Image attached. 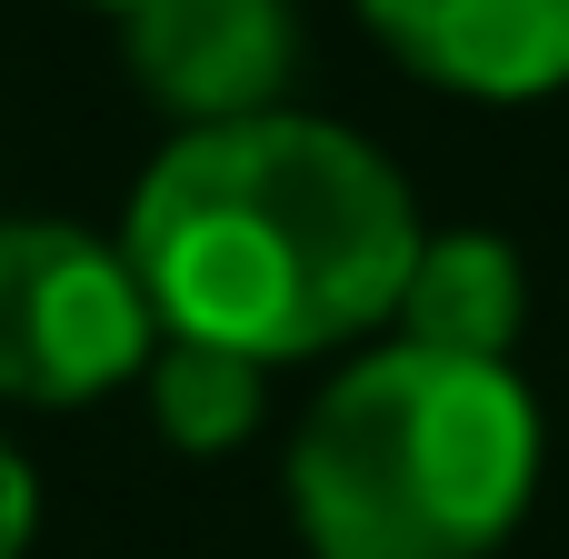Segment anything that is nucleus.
Wrapping results in <instances>:
<instances>
[{"mask_svg":"<svg viewBox=\"0 0 569 559\" xmlns=\"http://www.w3.org/2000/svg\"><path fill=\"white\" fill-rule=\"evenodd\" d=\"M150 320L240 360H310L400 310L420 220L400 170L340 120H230L180 130L130 190L120 230Z\"/></svg>","mask_w":569,"mask_h":559,"instance_id":"1","label":"nucleus"},{"mask_svg":"<svg viewBox=\"0 0 569 559\" xmlns=\"http://www.w3.org/2000/svg\"><path fill=\"white\" fill-rule=\"evenodd\" d=\"M540 490V410L510 360L390 340L350 360L290 440L310 559H490Z\"/></svg>","mask_w":569,"mask_h":559,"instance_id":"2","label":"nucleus"},{"mask_svg":"<svg viewBox=\"0 0 569 559\" xmlns=\"http://www.w3.org/2000/svg\"><path fill=\"white\" fill-rule=\"evenodd\" d=\"M160 350L130 250L70 220H0V400L80 410L140 380Z\"/></svg>","mask_w":569,"mask_h":559,"instance_id":"3","label":"nucleus"},{"mask_svg":"<svg viewBox=\"0 0 569 559\" xmlns=\"http://www.w3.org/2000/svg\"><path fill=\"white\" fill-rule=\"evenodd\" d=\"M120 50L160 110H180L190 130H230L280 110L300 70V20L290 0H140L120 10Z\"/></svg>","mask_w":569,"mask_h":559,"instance_id":"4","label":"nucleus"},{"mask_svg":"<svg viewBox=\"0 0 569 559\" xmlns=\"http://www.w3.org/2000/svg\"><path fill=\"white\" fill-rule=\"evenodd\" d=\"M360 20L390 40V60L460 100L569 90V0H360Z\"/></svg>","mask_w":569,"mask_h":559,"instance_id":"5","label":"nucleus"},{"mask_svg":"<svg viewBox=\"0 0 569 559\" xmlns=\"http://www.w3.org/2000/svg\"><path fill=\"white\" fill-rule=\"evenodd\" d=\"M520 310H530V270L500 230H420L410 250V280H400V340L420 350H450V360H510L520 340Z\"/></svg>","mask_w":569,"mask_h":559,"instance_id":"6","label":"nucleus"},{"mask_svg":"<svg viewBox=\"0 0 569 559\" xmlns=\"http://www.w3.org/2000/svg\"><path fill=\"white\" fill-rule=\"evenodd\" d=\"M150 420H160L170 450H200V460L250 440L260 430V360L160 330V350H150Z\"/></svg>","mask_w":569,"mask_h":559,"instance_id":"7","label":"nucleus"},{"mask_svg":"<svg viewBox=\"0 0 569 559\" xmlns=\"http://www.w3.org/2000/svg\"><path fill=\"white\" fill-rule=\"evenodd\" d=\"M30 530H40V490H30L20 450L0 440V559H20V550H30Z\"/></svg>","mask_w":569,"mask_h":559,"instance_id":"8","label":"nucleus"},{"mask_svg":"<svg viewBox=\"0 0 569 559\" xmlns=\"http://www.w3.org/2000/svg\"><path fill=\"white\" fill-rule=\"evenodd\" d=\"M100 10H140V0H100Z\"/></svg>","mask_w":569,"mask_h":559,"instance_id":"9","label":"nucleus"}]
</instances>
